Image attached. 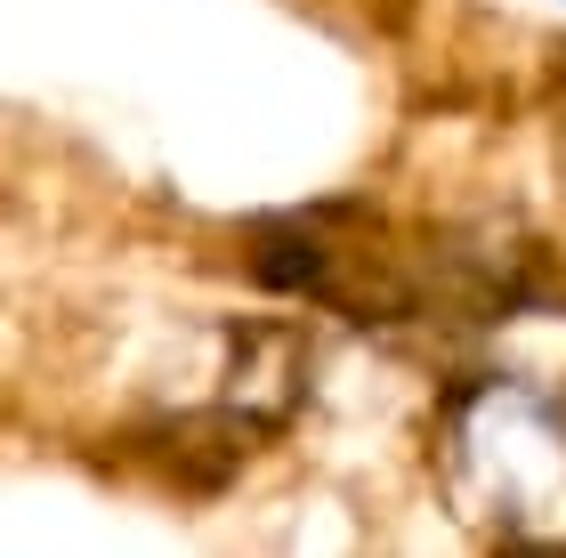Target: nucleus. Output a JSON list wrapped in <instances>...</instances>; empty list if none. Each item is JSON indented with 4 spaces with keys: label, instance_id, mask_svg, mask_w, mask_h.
I'll use <instances>...</instances> for the list:
<instances>
[{
    "label": "nucleus",
    "instance_id": "f257e3e1",
    "mask_svg": "<svg viewBox=\"0 0 566 558\" xmlns=\"http://www.w3.org/2000/svg\"><path fill=\"white\" fill-rule=\"evenodd\" d=\"M437 462L461 518L502 543H566V397L543 380H470L446 404Z\"/></svg>",
    "mask_w": 566,
    "mask_h": 558
}]
</instances>
